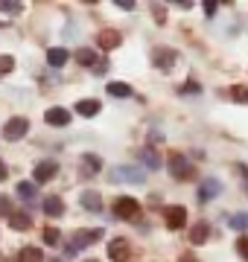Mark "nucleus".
I'll list each match as a JSON object with an SVG mask.
<instances>
[{"label":"nucleus","mask_w":248,"mask_h":262,"mask_svg":"<svg viewBox=\"0 0 248 262\" xmlns=\"http://www.w3.org/2000/svg\"><path fill=\"white\" fill-rule=\"evenodd\" d=\"M231 96H234L237 102L248 105V88H242V84H234V91H231Z\"/></svg>","instance_id":"nucleus-25"},{"label":"nucleus","mask_w":248,"mask_h":262,"mask_svg":"<svg viewBox=\"0 0 248 262\" xmlns=\"http://www.w3.org/2000/svg\"><path fill=\"white\" fill-rule=\"evenodd\" d=\"M18 195H20V198H27V201H35V198H38V184L20 181V184H18Z\"/></svg>","instance_id":"nucleus-20"},{"label":"nucleus","mask_w":248,"mask_h":262,"mask_svg":"<svg viewBox=\"0 0 248 262\" xmlns=\"http://www.w3.org/2000/svg\"><path fill=\"white\" fill-rule=\"evenodd\" d=\"M56 172H58V163L56 160H41V163H35V184H47L50 178H56Z\"/></svg>","instance_id":"nucleus-9"},{"label":"nucleus","mask_w":248,"mask_h":262,"mask_svg":"<svg viewBox=\"0 0 248 262\" xmlns=\"http://www.w3.org/2000/svg\"><path fill=\"white\" fill-rule=\"evenodd\" d=\"M114 215L117 219H137L140 215V201L132 195H120L114 201Z\"/></svg>","instance_id":"nucleus-2"},{"label":"nucleus","mask_w":248,"mask_h":262,"mask_svg":"<svg viewBox=\"0 0 248 262\" xmlns=\"http://www.w3.org/2000/svg\"><path fill=\"white\" fill-rule=\"evenodd\" d=\"M44 213L50 215V219H58V215L65 213V201L58 195H50V198H44Z\"/></svg>","instance_id":"nucleus-14"},{"label":"nucleus","mask_w":248,"mask_h":262,"mask_svg":"<svg viewBox=\"0 0 248 262\" xmlns=\"http://www.w3.org/2000/svg\"><path fill=\"white\" fill-rule=\"evenodd\" d=\"M79 201H82V207H85V210H91V213H99V210H102V198H99V192H96V189H85Z\"/></svg>","instance_id":"nucleus-12"},{"label":"nucleus","mask_w":248,"mask_h":262,"mask_svg":"<svg viewBox=\"0 0 248 262\" xmlns=\"http://www.w3.org/2000/svg\"><path fill=\"white\" fill-rule=\"evenodd\" d=\"M96 239H102V230H76L73 239H70V248H67V251L76 253L79 248H88V245H94Z\"/></svg>","instance_id":"nucleus-4"},{"label":"nucleus","mask_w":248,"mask_h":262,"mask_svg":"<svg viewBox=\"0 0 248 262\" xmlns=\"http://www.w3.org/2000/svg\"><path fill=\"white\" fill-rule=\"evenodd\" d=\"M96 44H99L102 50H117L120 44H123V38H120L117 29H102V32L96 35Z\"/></svg>","instance_id":"nucleus-10"},{"label":"nucleus","mask_w":248,"mask_h":262,"mask_svg":"<svg viewBox=\"0 0 248 262\" xmlns=\"http://www.w3.org/2000/svg\"><path fill=\"white\" fill-rule=\"evenodd\" d=\"M85 262H99V259H85Z\"/></svg>","instance_id":"nucleus-37"},{"label":"nucleus","mask_w":248,"mask_h":262,"mask_svg":"<svg viewBox=\"0 0 248 262\" xmlns=\"http://www.w3.org/2000/svg\"><path fill=\"white\" fill-rule=\"evenodd\" d=\"M76 61L82 67H96V53L88 50V47H82V50H76Z\"/></svg>","instance_id":"nucleus-22"},{"label":"nucleus","mask_w":248,"mask_h":262,"mask_svg":"<svg viewBox=\"0 0 248 262\" xmlns=\"http://www.w3.org/2000/svg\"><path fill=\"white\" fill-rule=\"evenodd\" d=\"M24 9V3H9V0H0V12H12V15H18Z\"/></svg>","instance_id":"nucleus-27"},{"label":"nucleus","mask_w":248,"mask_h":262,"mask_svg":"<svg viewBox=\"0 0 248 262\" xmlns=\"http://www.w3.org/2000/svg\"><path fill=\"white\" fill-rule=\"evenodd\" d=\"M140 160H143L149 169H158V166H161V158H158V151H152V149H143V151H140Z\"/></svg>","instance_id":"nucleus-23"},{"label":"nucleus","mask_w":248,"mask_h":262,"mask_svg":"<svg viewBox=\"0 0 248 262\" xmlns=\"http://www.w3.org/2000/svg\"><path fill=\"white\" fill-rule=\"evenodd\" d=\"M41 259H44V253H41V248H35V245H27V248L18 251V262H41Z\"/></svg>","instance_id":"nucleus-16"},{"label":"nucleus","mask_w":248,"mask_h":262,"mask_svg":"<svg viewBox=\"0 0 248 262\" xmlns=\"http://www.w3.org/2000/svg\"><path fill=\"white\" fill-rule=\"evenodd\" d=\"M9 178V169H6V163H3V160H0V181H6Z\"/></svg>","instance_id":"nucleus-35"},{"label":"nucleus","mask_w":248,"mask_h":262,"mask_svg":"<svg viewBox=\"0 0 248 262\" xmlns=\"http://www.w3.org/2000/svg\"><path fill=\"white\" fill-rule=\"evenodd\" d=\"M231 227H237V230H245V227H248V215H245V213H237L234 219H231Z\"/></svg>","instance_id":"nucleus-26"},{"label":"nucleus","mask_w":248,"mask_h":262,"mask_svg":"<svg viewBox=\"0 0 248 262\" xmlns=\"http://www.w3.org/2000/svg\"><path fill=\"white\" fill-rule=\"evenodd\" d=\"M117 6H120V9H126V12H132L134 9V0H117Z\"/></svg>","instance_id":"nucleus-33"},{"label":"nucleus","mask_w":248,"mask_h":262,"mask_svg":"<svg viewBox=\"0 0 248 262\" xmlns=\"http://www.w3.org/2000/svg\"><path fill=\"white\" fill-rule=\"evenodd\" d=\"M237 251H239V256H242V259H248V236H242V239L237 242Z\"/></svg>","instance_id":"nucleus-31"},{"label":"nucleus","mask_w":248,"mask_h":262,"mask_svg":"<svg viewBox=\"0 0 248 262\" xmlns=\"http://www.w3.org/2000/svg\"><path fill=\"white\" fill-rule=\"evenodd\" d=\"M27 131H29V120H24V117H12V120L3 125V137H6L9 143H15V140H20Z\"/></svg>","instance_id":"nucleus-3"},{"label":"nucleus","mask_w":248,"mask_h":262,"mask_svg":"<svg viewBox=\"0 0 248 262\" xmlns=\"http://www.w3.org/2000/svg\"><path fill=\"white\" fill-rule=\"evenodd\" d=\"M208 236H210V225H208V222L193 225V230H190V242L193 245H204V242H208Z\"/></svg>","instance_id":"nucleus-15"},{"label":"nucleus","mask_w":248,"mask_h":262,"mask_svg":"<svg viewBox=\"0 0 248 262\" xmlns=\"http://www.w3.org/2000/svg\"><path fill=\"white\" fill-rule=\"evenodd\" d=\"M9 225H12V230H29L32 219H29L27 213H12L9 215Z\"/></svg>","instance_id":"nucleus-21"},{"label":"nucleus","mask_w":248,"mask_h":262,"mask_svg":"<svg viewBox=\"0 0 248 262\" xmlns=\"http://www.w3.org/2000/svg\"><path fill=\"white\" fill-rule=\"evenodd\" d=\"M175 61H178V53H175V50H170V47H155L152 50V64H158L161 70H170Z\"/></svg>","instance_id":"nucleus-5"},{"label":"nucleus","mask_w":248,"mask_h":262,"mask_svg":"<svg viewBox=\"0 0 248 262\" xmlns=\"http://www.w3.org/2000/svg\"><path fill=\"white\" fill-rule=\"evenodd\" d=\"M105 91H108L111 96H117V99H126V96H132V88H129L126 82H108V84H105Z\"/></svg>","instance_id":"nucleus-19"},{"label":"nucleus","mask_w":248,"mask_h":262,"mask_svg":"<svg viewBox=\"0 0 248 262\" xmlns=\"http://www.w3.org/2000/svg\"><path fill=\"white\" fill-rule=\"evenodd\" d=\"M129 256H132L129 239H111V242H108V259H114V262H126Z\"/></svg>","instance_id":"nucleus-6"},{"label":"nucleus","mask_w":248,"mask_h":262,"mask_svg":"<svg viewBox=\"0 0 248 262\" xmlns=\"http://www.w3.org/2000/svg\"><path fill=\"white\" fill-rule=\"evenodd\" d=\"M152 15H155L158 24H163V6H152Z\"/></svg>","instance_id":"nucleus-34"},{"label":"nucleus","mask_w":248,"mask_h":262,"mask_svg":"<svg viewBox=\"0 0 248 262\" xmlns=\"http://www.w3.org/2000/svg\"><path fill=\"white\" fill-rule=\"evenodd\" d=\"M216 9H219V3H216V0H204V12H208V18H213Z\"/></svg>","instance_id":"nucleus-32"},{"label":"nucleus","mask_w":248,"mask_h":262,"mask_svg":"<svg viewBox=\"0 0 248 262\" xmlns=\"http://www.w3.org/2000/svg\"><path fill=\"white\" fill-rule=\"evenodd\" d=\"M12 213H15V210H12V201L0 195V215H12Z\"/></svg>","instance_id":"nucleus-30"},{"label":"nucleus","mask_w":248,"mask_h":262,"mask_svg":"<svg viewBox=\"0 0 248 262\" xmlns=\"http://www.w3.org/2000/svg\"><path fill=\"white\" fill-rule=\"evenodd\" d=\"M58 239H61V236H58L56 227H47V230H44V242L47 245H58Z\"/></svg>","instance_id":"nucleus-29"},{"label":"nucleus","mask_w":248,"mask_h":262,"mask_svg":"<svg viewBox=\"0 0 248 262\" xmlns=\"http://www.w3.org/2000/svg\"><path fill=\"white\" fill-rule=\"evenodd\" d=\"M70 58V53H67L65 47H50L47 50V61H50V67H61Z\"/></svg>","instance_id":"nucleus-18"},{"label":"nucleus","mask_w":248,"mask_h":262,"mask_svg":"<svg viewBox=\"0 0 248 262\" xmlns=\"http://www.w3.org/2000/svg\"><path fill=\"white\" fill-rule=\"evenodd\" d=\"M88 166V172H91V175H94V172H99V169H102V160L96 158V155H85V160H82V169Z\"/></svg>","instance_id":"nucleus-24"},{"label":"nucleus","mask_w":248,"mask_h":262,"mask_svg":"<svg viewBox=\"0 0 248 262\" xmlns=\"http://www.w3.org/2000/svg\"><path fill=\"white\" fill-rule=\"evenodd\" d=\"M167 166H170V175L172 178H178V181H190L196 178V166L190 163V158L187 155H170V160H167Z\"/></svg>","instance_id":"nucleus-1"},{"label":"nucleus","mask_w":248,"mask_h":262,"mask_svg":"<svg viewBox=\"0 0 248 262\" xmlns=\"http://www.w3.org/2000/svg\"><path fill=\"white\" fill-rule=\"evenodd\" d=\"M178 262H199V259H196L193 253H181V256H178Z\"/></svg>","instance_id":"nucleus-36"},{"label":"nucleus","mask_w":248,"mask_h":262,"mask_svg":"<svg viewBox=\"0 0 248 262\" xmlns=\"http://www.w3.org/2000/svg\"><path fill=\"white\" fill-rule=\"evenodd\" d=\"M44 120H47V125H67L70 122V111H65V108H47Z\"/></svg>","instance_id":"nucleus-13"},{"label":"nucleus","mask_w":248,"mask_h":262,"mask_svg":"<svg viewBox=\"0 0 248 262\" xmlns=\"http://www.w3.org/2000/svg\"><path fill=\"white\" fill-rule=\"evenodd\" d=\"M76 114L79 117H96V114H99V102H96V99H79Z\"/></svg>","instance_id":"nucleus-17"},{"label":"nucleus","mask_w":248,"mask_h":262,"mask_svg":"<svg viewBox=\"0 0 248 262\" xmlns=\"http://www.w3.org/2000/svg\"><path fill=\"white\" fill-rule=\"evenodd\" d=\"M111 178L114 181H132V184H143V172L134 166H114L111 169Z\"/></svg>","instance_id":"nucleus-7"},{"label":"nucleus","mask_w":248,"mask_h":262,"mask_svg":"<svg viewBox=\"0 0 248 262\" xmlns=\"http://www.w3.org/2000/svg\"><path fill=\"white\" fill-rule=\"evenodd\" d=\"M222 192V184L216 178H208V181H201V187H199V201H210V198H216Z\"/></svg>","instance_id":"nucleus-11"},{"label":"nucleus","mask_w":248,"mask_h":262,"mask_svg":"<svg viewBox=\"0 0 248 262\" xmlns=\"http://www.w3.org/2000/svg\"><path fill=\"white\" fill-rule=\"evenodd\" d=\"M12 67H15V58L12 56H0V76H6Z\"/></svg>","instance_id":"nucleus-28"},{"label":"nucleus","mask_w":248,"mask_h":262,"mask_svg":"<svg viewBox=\"0 0 248 262\" xmlns=\"http://www.w3.org/2000/svg\"><path fill=\"white\" fill-rule=\"evenodd\" d=\"M163 219H167V227L170 230H178V227L187 225V210L184 207H167L163 210Z\"/></svg>","instance_id":"nucleus-8"}]
</instances>
